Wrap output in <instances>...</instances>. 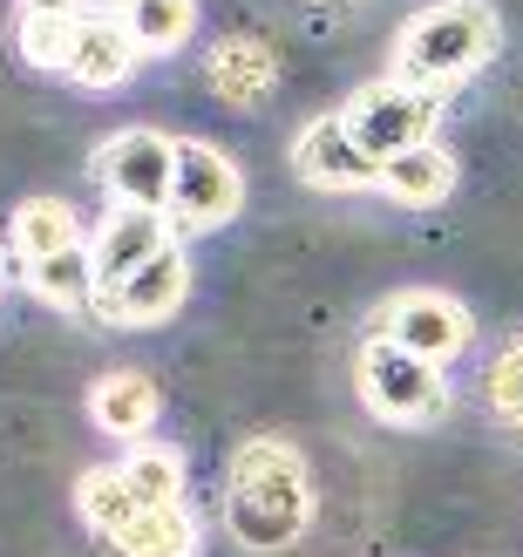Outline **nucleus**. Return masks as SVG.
Returning a JSON list of instances; mask_svg holds the SVG:
<instances>
[{
    "label": "nucleus",
    "mask_w": 523,
    "mask_h": 557,
    "mask_svg": "<svg viewBox=\"0 0 523 557\" xmlns=\"http://www.w3.org/2000/svg\"><path fill=\"white\" fill-rule=\"evenodd\" d=\"M225 523L245 550H286L313 523V476L286 435H245L225 469Z\"/></svg>",
    "instance_id": "1"
},
{
    "label": "nucleus",
    "mask_w": 523,
    "mask_h": 557,
    "mask_svg": "<svg viewBox=\"0 0 523 557\" xmlns=\"http://www.w3.org/2000/svg\"><path fill=\"white\" fill-rule=\"evenodd\" d=\"M497 41H503V21H497L489 0H435V8H422L401 27L395 82L443 96V89H456V82H470L489 54H497Z\"/></svg>",
    "instance_id": "2"
},
{
    "label": "nucleus",
    "mask_w": 523,
    "mask_h": 557,
    "mask_svg": "<svg viewBox=\"0 0 523 557\" xmlns=\"http://www.w3.org/2000/svg\"><path fill=\"white\" fill-rule=\"evenodd\" d=\"M353 381H361V401L388 429H428L435 414L449 408L443 368L422 360V354H408V347H395L388 333H374V341L353 354Z\"/></svg>",
    "instance_id": "3"
},
{
    "label": "nucleus",
    "mask_w": 523,
    "mask_h": 557,
    "mask_svg": "<svg viewBox=\"0 0 523 557\" xmlns=\"http://www.w3.org/2000/svg\"><path fill=\"white\" fill-rule=\"evenodd\" d=\"M340 123L347 136L361 144V157L374 163H395L408 150H422L435 144V123H443V96H428V89H408V82H368V89H353L347 109H340Z\"/></svg>",
    "instance_id": "4"
},
{
    "label": "nucleus",
    "mask_w": 523,
    "mask_h": 557,
    "mask_svg": "<svg viewBox=\"0 0 523 557\" xmlns=\"http://www.w3.org/2000/svg\"><path fill=\"white\" fill-rule=\"evenodd\" d=\"M245 205V177L238 163L217 150V144H177V171H171V205H163V218H171V232L190 238V232H217L225 218H238Z\"/></svg>",
    "instance_id": "5"
},
{
    "label": "nucleus",
    "mask_w": 523,
    "mask_h": 557,
    "mask_svg": "<svg viewBox=\"0 0 523 557\" xmlns=\"http://www.w3.org/2000/svg\"><path fill=\"white\" fill-rule=\"evenodd\" d=\"M171 171H177V144L157 129H116L96 150V184L116 205H136V211L171 205Z\"/></svg>",
    "instance_id": "6"
},
{
    "label": "nucleus",
    "mask_w": 523,
    "mask_h": 557,
    "mask_svg": "<svg viewBox=\"0 0 523 557\" xmlns=\"http://www.w3.org/2000/svg\"><path fill=\"white\" fill-rule=\"evenodd\" d=\"M381 333H388L395 347H408V354H422V360L443 368V360H456L470 347L476 320H470V306L449 299V293H401V299L381 306Z\"/></svg>",
    "instance_id": "7"
},
{
    "label": "nucleus",
    "mask_w": 523,
    "mask_h": 557,
    "mask_svg": "<svg viewBox=\"0 0 523 557\" xmlns=\"http://www.w3.org/2000/svg\"><path fill=\"white\" fill-rule=\"evenodd\" d=\"M184 299H190V259H184V245H163L144 272H129L123 286L96 293V313L109 326H163Z\"/></svg>",
    "instance_id": "8"
},
{
    "label": "nucleus",
    "mask_w": 523,
    "mask_h": 557,
    "mask_svg": "<svg viewBox=\"0 0 523 557\" xmlns=\"http://www.w3.org/2000/svg\"><path fill=\"white\" fill-rule=\"evenodd\" d=\"M163 245H177V232H171V218L163 211H136V205H116L96 225V238H89V265H96V293H109V286H123L129 272H144Z\"/></svg>",
    "instance_id": "9"
},
{
    "label": "nucleus",
    "mask_w": 523,
    "mask_h": 557,
    "mask_svg": "<svg viewBox=\"0 0 523 557\" xmlns=\"http://www.w3.org/2000/svg\"><path fill=\"white\" fill-rule=\"evenodd\" d=\"M292 171L307 177L313 190H361V184H381V163L361 157V144L347 136L340 116H313L292 144Z\"/></svg>",
    "instance_id": "10"
},
{
    "label": "nucleus",
    "mask_w": 523,
    "mask_h": 557,
    "mask_svg": "<svg viewBox=\"0 0 523 557\" xmlns=\"http://www.w3.org/2000/svg\"><path fill=\"white\" fill-rule=\"evenodd\" d=\"M136 48L129 41V27H123V14L116 8H89L82 14V27H75V54H69V82H82V89H116V82H129V69H136Z\"/></svg>",
    "instance_id": "11"
},
{
    "label": "nucleus",
    "mask_w": 523,
    "mask_h": 557,
    "mask_svg": "<svg viewBox=\"0 0 523 557\" xmlns=\"http://www.w3.org/2000/svg\"><path fill=\"white\" fill-rule=\"evenodd\" d=\"M204 75L232 109H259L272 96V82H279V54H272V41H259V35H225L211 48Z\"/></svg>",
    "instance_id": "12"
},
{
    "label": "nucleus",
    "mask_w": 523,
    "mask_h": 557,
    "mask_svg": "<svg viewBox=\"0 0 523 557\" xmlns=\"http://www.w3.org/2000/svg\"><path fill=\"white\" fill-rule=\"evenodd\" d=\"M157 381H144V374H102L96 387H89V422L102 429V435H116V442H144L150 435V422H157Z\"/></svg>",
    "instance_id": "13"
},
{
    "label": "nucleus",
    "mask_w": 523,
    "mask_h": 557,
    "mask_svg": "<svg viewBox=\"0 0 523 557\" xmlns=\"http://www.w3.org/2000/svg\"><path fill=\"white\" fill-rule=\"evenodd\" d=\"M381 190H388L395 205H408V211H428V205H443L456 190V157L443 144H422V150H408L395 163H381Z\"/></svg>",
    "instance_id": "14"
},
{
    "label": "nucleus",
    "mask_w": 523,
    "mask_h": 557,
    "mask_svg": "<svg viewBox=\"0 0 523 557\" xmlns=\"http://www.w3.org/2000/svg\"><path fill=\"white\" fill-rule=\"evenodd\" d=\"M8 238H14V252H21L27 265H41V259L75 252V245H82V225H75V211H69L62 198H27V205L14 211Z\"/></svg>",
    "instance_id": "15"
},
{
    "label": "nucleus",
    "mask_w": 523,
    "mask_h": 557,
    "mask_svg": "<svg viewBox=\"0 0 523 557\" xmlns=\"http://www.w3.org/2000/svg\"><path fill=\"white\" fill-rule=\"evenodd\" d=\"M116 469H123V483H129V496H136L144 510L184 504V456L171 449V442H136Z\"/></svg>",
    "instance_id": "16"
},
{
    "label": "nucleus",
    "mask_w": 523,
    "mask_h": 557,
    "mask_svg": "<svg viewBox=\"0 0 523 557\" xmlns=\"http://www.w3.org/2000/svg\"><path fill=\"white\" fill-rule=\"evenodd\" d=\"M198 517L184 504L171 510H136V523L116 537V557H198Z\"/></svg>",
    "instance_id": "17"
},
{
    "label": "nucleus",
    "mask_w": 523,
    "mask_h": 557,
    "mask_svg": "<svg viewBox=\"0 0 523 557\" xmlns=\"http://www.w3.org/2000/svg\"><path fill=\"white\" fill-rule=\"evenodd\" d=\"M116 14L129 27V41L144 54H171L190 41V27H198V0H116Z\"/></svg>",
    "instance_id": "18"
},
{
    "label": "nucleus",
    "mask_w": 523,
    "mask_h": 557,
    "mask_svg": "<svg viewBox=\"0 0 523 557\" xmlns=\"http://www.w3.org/2000/svg\"><path fill=\"white\" fill-rule=\"evenodd\" d=\"M75 510H82V523H89L96 537H109V544H116V537L129 531V523H136V510H144V504L129 496L123 469L109 462V469H89V476L75 483Z\"/></svg>",
    "instance_id": "19"
},
{
    "label": "nucleus",
    "mask_w": 523,
    "mask_h": 557,
    "mask_svg": "<svg viewBox=\"0 0 523 557\" xmlns=\"http://www.w3.org/2000/svg\"><path fill=\"white\" fill-rule=\"evenodd\" d=\"M27 278H35V293H41L48 306H69V313H96V265H89V245H75V252H62V259L27 265Z\"/></svg>",
    "instance_id": "20"
},
{
    "label": "nucleus",
    "mask_w": 523,
    "mask_h": 557,
    "mask_svg": "<svg viewBox=\"0 0 523 557\" xmlns=\"http://www.w3.org/2000/svg\"><path fill=\"white\" fill-rule=\"evenodd\" d=\"M82 14H21V54L35 69H69Z\"/></svg>",
    "instance_id": "21"
},
{
    "label": "nucleus",
    "mask_w": 523,
    "mask_h": 557,
    "mask_svg": "<svg viewBox=\"0 0 523 557\" xmlns=\"http://www.w3.org/2000/svg\"><path fill=\"white\" fill-rule=\"evenodd\" d=\"M483 395H489V408H497V422L523 435V333H516V341H510L497 360H489Z\"/></svg>",
    "instance_id": "22"
}]
</instances>
